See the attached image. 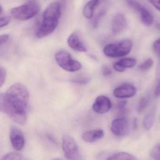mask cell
I'll use <instances>...</instances> for the list:
<instances>
[{"instance_id":"cell-16","label":"cell","mask_w":160,"mask_h":160,"mask_svg":"<svg viewBox=\"0 0 160 160\" xmlns=\"http://www.w3.org/2000/svg\"><path fill=\"white\" fill-rule=\"evenodd\" d=\"M107 160H138L133 155L127 152H119L109 157Z\"/></svg>"},{"instance_id":"cell-4","label":"cell","mask_w":160,"mask_h":160,"mask_svg":"<svg viewBox=\"0 0 160 160\" xmlns=\"http://www.w3.org/2000/svg\"><path fill=\"white\" fill-rule=\"evenodd\" d=\"M40 8V4L37 1H27L22 5L12 8L11 14L17 19L27 20L35 16Z\"/></svg>"},{"instance_id":"cell-22","label":"cell","mask_w":160,"mask_h":160,"mask_svg":"<svg viewBox=\"0 0 160 160\" xmlns=\"http://www.w3.org/2000/svg\"><path fill=\"white\" fill-rule=\"evenodd\" d=\"M148 104V100L147 98L142 97L141 99L138 103L137 110L139 112H142L145 110Z\"/></svg>"},{"instance_id":"cell-19","label":"cell","mask_w":160,"mask_h":160,"mask_svg":"<svg viewBox=\"0 0 160 160\" xmlns=\"http://www.w3.org/2000/svg\"><path fill=\"white\" fill-rule=\"evenodd\" d=\"M105 12H106V9L104 8H102L100 9L99 11H98L95 16L93 17V18L92 19L91 21V25L93 28H96L98 27L100 21L101 20L102 18L105 15Z\"/></svg>"},{"instance_id":"cell-5","label":"cell","mask_w":160,"mask_h":160,"mask_svg":"<svg viewBox=\"0 0 160 160\" xmlns=\"http://www.w3.org/2000/svg\"><path fill=\"white\" fill-rule=\"evenodd\" d=\"M55 59L57 64L63 69L68 72H76L82 68L81 63L72 58L67 51H59L56 53Z\"/></svg>"},{"instance_id":"cell-26","label":"cell","mask_w":160,"mask_h":160,"mask_svg":"<svg viewBox=\"0 0 160 160\" xmlns=\"http://www.w3.org/2000/svg\"><path fill=\"white\" fill-rule=\"evenodd\" d=\"M153 47L155 52L160 56V39L154 42Z\"/></svg>"},{"instance_id":"cell-28","label":"cell","mask_w":160,"mask_h":160,"mask_svg":"<svg viewBox=\"0 0 160 160\" xmlns=\"http://www.w3.org/2000/svg\"><path fill=\"white\" fill-rule=\"evenodd\" d=\"M10 21V18L8 17L0 18V28L7 25Z\"/></svg>"},{"instance_id":"cell-17","label":"cell","mask_w":160,"mask_h":160,"mask_svg":"<svg viewBox=\"0 0 160 160\" xmlns=\"http://www.w3.org/2000/svg\"><path fill=\"white\" fill-rule=\"evenodd\" d=\"M156 119V114L154 112H151L148 114L143 119V125L144 127L147 130H149L154 125Z\"/></svg>"},{"instance_id":"cell-12","label":"cell","mask_w":160,"mask_h":160,"mask_svg":"<svg viewBox=\"0 0 160 160\" xmlns=\"http://www.w3.org/2000/svg\"><path fill=\"white\" fill-rule=\"evenodd\" d=\"M68 43L74 50L81 52H85L87 51L86 47L81 38L79 33L77 31L73 32L68 37Z\"/></svg>"},{"instance_id":"cell-6","label":"cell","mask_w":160,"mask_h":160,"mask_svg":"<svg viewBox=\"0 0 160 160\" xmlns=\"http://www.w3.org/2000/svg\"><path fill=\"white\" fill-rule=\"evenodd\" d=\"M62 140L63 151L66 158L69 160H81L78 146L74 138L70 135L65 134Z\"/></svg>"},{"instance_id":"cell-21","label":"cell","mask_w":160,"mask_h":160,"mask_svg":"<svg viewBox=\"0 0 160 160\" xmlns=\"http://www.w3.org/2000/svg\"><path fill=\"white\" fill-rule=\"evenodd\" d=\"M154 65V61L152 58H148L146 61L140 65V70L142 71H146L150 69Z\"/></svg>"},{"instance_id":"cell-27","label":"cell","mask_w":160,"mask_h":160,"mask_svg":"<svg viewBox=\"0 0 160 160\" xmlns=\"http://www.w3.org/2000/svg\"><path fill=\"white\" fill-rule=\"evenodd\" d=\"M5 94H0V111L5 113Z\"/></svg>"},{"instance_id":"cell-1","label":"cell","mask_w":160,"mask_h":160,"mask_svg":"<svg viewBox=\"0 0 160 160\" xmlns=\"http://www.w3.org/2000/svg\"><path fill=\"white\" fill-rule=\"evenodd\" d=\"M29 97L28 89L20 83L11 85L5 94V113L19 125L26 123V108Z\"/></svg>"},{"instance_id":"cell-33","label":"cell","mask_w":160,"mask_h":160,"mask_svg":"<svg viewBox=\"0 0 160 160\" xmlns=\"http://www.w3.org/2000/svg\"><path fill=\"white\" fill-rule=\"evenodd\" d=\"M155 94L156 96L160 95V83L158 85L155 89Z\"/></svg>"},{"instance_id":"cell-20","label":"cell","mask_w":160,"mask_h":160,"mask_svg":"<svg viewBox=\"0 0 160 160\" xmlns=\"http://www.w3.org/2000/svg\"><path fill=\"white\" fill-rule=\"evenodd\" d=\"M0 160H23V159L20 154L12 152L5 155Z\"/></svg>"},{"instance_id":"cell-10","label":"cell","mask_w":160,"mask_h":160,"mask_svg":"<svg viewBox=\"0 0 160 160\" xmlns=\"http://www.w3.org/2000/svg\"><path fill=\"white\" fill-rule=\"evenodd\" d=\"M112 107L111 101L107 97L103 95L98 96L93 104V111L99 114H103L109 111Z\"/></svg>"},{"instance_id":"cell-37","label":"cell","mask_w":160,"mask_h":160,"mask_svg":"<svg viewBox=\"0 0 160 160\" xmlns=\"http://www.w3.org/2000/svg\"><path fill=\"white\" fill-rule=\"evenodd\" d=\"M157 27H158V29L160 31V23H158V24L157 25Z\"/></svg>"},{"instance_id":"cell-9","label":"cell","mask_w":160,"mask_h":160,"mask_svg":"<svg viewBox=\"0 0 160 160\" xmlns=\"http://www.w3.org/2000/svg\"><path fill=\"white\" fill-rule=\"evenodd\" d=\"M11 144L15 150L20 151L24 145V138L21 131L16 126H12L10 132Z\"/></svg>"},{"instance_id":"cell-31","label":"cell","mask_w":160,"mask_h":160,"mask_svg":"<svg viewBox=\"0 0 160 160\" xmlns=\"http://www.w3.org/2000/svg\"><path fill=\"white\" fill-rule=\"evenodd\" d=\"M127 104V101H119L117 105L118 108L120 111H123L126 107Z\"/></svg>"},{"instance_id":"cell-8","label":"cell","mask_w":160,"mask_h":160,"mask_svg":"<svg viewBox=\"0 0 160 160\" xmlns=\"http://www.w3.org/2000/svg\"><path fill=\"white\" fill-rule=\"evenodd\" d=\"M137 93L135 86L131 84H126L118 86L113 91L115 97L119 99L128 98L134 96Z\"/></svg>"},{"instance_id":"cell-23","label":"cell","mask_w":160,"mask_h":160,"mask_svg":"<svg viewBox=\"0 0 160 160\" xmlns=\"http://www.w3.org/2000/svg\"><path fill=\"white\" fill-rule=\"evenodd\" d=\"M151 156L155 160H160V144L156 146L152 149Z\"/></svg>"},{"instance_id":"cell-11","label":"cell","mask_w":160,"mask_h":160,"mask_svg":"<svg viewBox=\"0 0 160 160\" xmlns=\"http://www.w3.org/2000/svg\"><path fill=\"white\" fill-rule=\"evenodd\" d=\"M127 26V20L124 14L118 13L114 16L112 21V30L113 34H120Z\"/></svg>"},{"instance_id":"cell-35","label":"cell","mask_w":160,"mask_h":160,"mask_svg":"<svg viewBox=\"0 0 160 160\" xmlns=\"http://www.w3.org/2000/svg\"><path fill=\"white\" fill-rule=\"evenodd\" d=\"M138 126V120L137 118H134L133 121V126L134 128L136 129Z\"/></svg>"},{"instance_id":"cell-13","label":"cell","mask_w":160,"mask_h":160,"mask_svg":"<svg viewBox=\"0 0 160 160\" xmlns=\"http://www.w3.org/2000/svg\"><path fill=\"white\" fill-rule=\"evenodd\" d=\"M103 136L104 132L102 130H94L84 132L82 135V139L86 142L91 143L101 140Z\"/></svg>"},{"instance_id":"cell-3","label":"cell","mask_w":160,"mask_h":160,"mask_svg":"<svg viewBox=\"0 0 160 160\" xmlns=\"http://www.w3.org/2000/svg\"><path fill=\"white\" fill-rule=\"evenodd\" d=\"M132 48V41L125 39L107 44L103 48V52L107 57L118 58L128 54Z\"/></svg>"},{"instance_id":"cell-29","label":"cell","mask_w":160,"mask_h":160,"mask_svg":"<svg viewBox=\"0 0 160 160\" xmlns=\"http://www.w3.org/2000/svg\"><path fill=\"white\" fill-rule=\"evenodd\" d=\"M9 36L8 34L1 35H0V46L6 42L9 39Z\"/></svg>"},{"instance_id":"cell-32","label":"cell","mask_w":160,"mask_h":160,"mask_svg":"<svg viewBox=\"0 0 160 160\" xmlns=\"http://www.w3.org/2000/svg\"><path fill=\"white\" fill-rule=\"evenodd\" d=\"M149 3H151V4L155 7L157 9L159 10L160 11V1H149Z\"/></svg>"},{"instance_id":"cell-2","label":"cell","mask_w":160,"mask_h":160,"mask_svg":"<svg viewBox=\"0 0 160 160\" xmlns=\"http://www.w3.org/2000/svg\"><path fill=\"white\" fill-rule=\"evenodd\" d=\"M61 14L60 3L54 2L50 4L43 13L42 23L36 33L37 37L42 38L52 34L58 26Z\"/></svg>"},{"instance_id":"cell-14","label":"cell","mask_w":160,"mask_h":160,"mask_svg":"<svg viewBox=\"0 0 160 160\" xmlns=\"http://www.w3.org/2000/svg\"><path fill=\"white\" fill-rule=\"evenodd\" d=\"M137 12L140 14L141 21L146 26H149L153 23V17L150 12L142 5L138 8Z\"/></svg>"},{"instance_id":"cell-36","label":"cell","mask_w":160,"mask_h":160,"mask_svg":"<svg viewBox=\"0 0 160 160\" xmlns=\"http://www.w3.org/2000/svg\"><path fill=\"white\" fill-rule=\"evenodd\" d=\"M2 7L1 6V5H0V14H2Z\"/></svg>"},{"instance_id":"cell-7","label":"cell","mask_w":160,"mask_h":160,"mask_svg":"<svg viewBox=\"0 0 160 160\" xmlns=\"http://www.w3.org/2000/svg\"><path fill=\"white\" fill-rule=\"evenodd\" d=\"M111 130L115 136L124 137L127 136L129 132V125L126 118H118L112 122Z\"/></svg>"},{"instance_id":"cell-30","label":"cell","mask_w":160,"mask_h":160,"mask_svg":"<svg viewBox=\"0 0 160 160\" xmlns=\"http://www.w3.org/2000/svg\"><path fill=\"white\" fill-rule=\"evenodd\" d=\"M112 71L108 67L105 66L102 68V74L104 76H110L112 74Z\"/></svg>"},{"instance_id":"cell-25","label":"cell","mask_w":160,"mask_h":160,"mask_svg":"<svg viewBox=\"0 0 160 160\" xmlns=\"http://www.w3.org/2000/svg\"><path fill=\"white\" fill-rule=\"evenodd\" d=\"M72 81L78 84L84 85L87 84L89 82V79L85 77H79L74 79Z\"/></svg>"},{"instance_id":"cell-38","label":"cell","mask_w":160,"mask_h":160,"mask_svg":"<svg viewBox=\"0 0 160 160\" xmlns=\"http://www.w3.org/2000/svg\"><path fill=\"white\" fill-rule=\"evenodd\" d=\"M52 160H64L62 159L59 158H57L54 159H53Z\"/></svg>"},{"instance_id":"cell-15","label":"cell","mask_w":160,"mask_h":160,"mask_svg":"<svg viewBox=\"0 0 160 160\" xmlns=\"http://www.w3.org/2000/svg\"><path fill=\"white\" fill-rule=\"evenodd\" d=\"M100 1H90L84 7L83 13L87 18L91 19L94 17V11L96 8L100 4Z\"/></svg>"},{"instance_id":"cell-18","label":"cell","mask_w":160,"mask_h":160,"mask_svg":"<svg viewBox=\"0 0 160 160\" xmlns=\"http://www.w3.org/2000/svg\"><path fill=\"white\" fill-rule=\"evenodd\" d=\"M116 63L125 70L126 69L134 67L136 65L137 62L134 58H125L120 59Z\"/></svg>"},{"instance_id":"cell-24","label":"cell","mask_w":160,"mask_h":160,"mask_svg":"<svg viewBox=\"0 0 160 160\" xmlns=\"http://www.w3.org/2000/svg\"><path fill=\"white\" fill-rule=\"evenodd\" d=\"M6 78V71L4 68L0 67V87L3 85Z\"/></svg>"},{"instance_id":"cell-34","label":"cell","mask_w":160,"mask_h":160,"mask_svg":"<svg viewBox=\"0 0 160 160\" xmlns=\"http://www.w3.org/2000/svg\"><path fill=\"white\" fill-rule=\"evenodd\" d=\"M48 138L49 140H50L51 142H52L53 143H56V141H55V139L50 134H48Z\"/></svg>"}]
</instances>
